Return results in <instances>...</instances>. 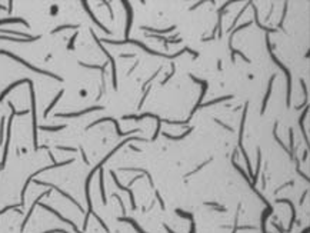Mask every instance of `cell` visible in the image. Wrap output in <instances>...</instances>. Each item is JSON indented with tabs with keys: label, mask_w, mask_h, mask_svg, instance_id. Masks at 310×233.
<instances>
[{
	"label": "cell",
	"mask_w": 310,
	"mask_h": 233,
	"mask_svg": "<svg viewBox=\"0 0 310 233\" xmlns=\"http://www.w3.org/2000/svg\"><path fill=\"white\" fill-rule=\"evenodd\" d=\"M273 80H274V76H271V79H270V83H269V90H267V95H266V97H264V100H263V107H262V113L264 112V106H266V103H267V99H269V95H270V92H271V83H273Z\"/></svg>",
	"instance_id": "1"
}]
</instances>
